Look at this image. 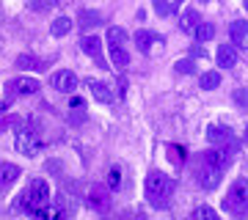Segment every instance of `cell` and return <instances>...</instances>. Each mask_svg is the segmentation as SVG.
Segmentation results:
<instances>
[{"mask_svg":"<svg viewBox=\"0 0 248 220\" xmlns=\"http://www.w3.org/2000/svg\"><path fill=\"white\" fill-rule=\"evenodd\" d=\"M174 190H177V182L171 176L160 174V171H152L146 176V198H149L152 206H157V209L160 206H169Z\"/></svg>","mask_w":248,"mask_h":220,"instance_id":"6da1fadb","label":"cell"},{"mask_svg":"<svg viewBox=\"0 0 248 220\" xmlns=\"http://www.w3.org/2000/svg\"><path fill=\"white\" fill-rule=\"evenodd\" d=\"M45 204H50V185L45 179H31L28 187L22 190V195H19L17 209L28 212V215H36V209H42Z\"/></svg>","mask_w":248,"mask_h":220,"instance_id":"7a4b0ae2","label":"cell"},{"mask_svg":"<svg viewBox=\"0 0 248 220\" xmlns=\"http://www.w3.org/2000/svg\"><path fill=\"white\" fill-rule=\"evenodd\" d=\"M223 209L229 212V215H234V218L248 215V182L246 179H237L229 187V193L223 198Z\"/></svg>","mask_w":248,"mask_h":220,"instance_id":"3957f363","label":"cell"},{"mask_svg":"<svg viewBox=\"0 0 248 220\" xmlns=\"http://www.w3.org/2000/svg\"><path fill=\"white\" fill-rule=\"evenodd\" d=\"M17 151L19 154H28V157H33V154H39V149H42V141H39V135H36L33 130H28V127H22V130L17 132Z\"/></svg>","mask_w":248,"mask_h":220,"instance_id":"277c9868","label":"cell"},{"mask_svg":"<svg viewBox=\"0 0 248 220\" xmlns=\"http://www.w3.org/2000/svg\"><path fill=\"white\" fill-rule=\"evenodd\" d=\"M50 86H53L55 91H61V94H75L78 77H75V72H69V69H58L53 77H50Z\"/></svg>","mask_w":248,"mask_h":220,"instance_id":"5b68a950","label":"cell"},{"mask_svg":"<svg viewBox=\"0 0 248 220\" xmlns=\"http://www.w3.org/2000/svg\"><path fill=\"white\" fill-rule=\"evenodd\" d=\"M80 50L89 55V58H94L99 69H108L105 58H102V42H99L97 36H83V39H80Z\"/></svg>","mask_w":248,"mask_h":220,"instance_id":"8992f818","label":"cell"},{"mask_svg":"<svg viewBox=\"0 0 248 220\" xmlns=\"http://www.w3.org/2000/svg\"><path fill=\"white\" fill-rule=\"evenodd\" d=\"M221 168L210 165V162H204L202 160V168H199V185L204 187V190H215V187L221 185Z\"/></svg>","mask_w":248,"mask_h":220,"instance_id":"52a82bcc","label":"cell"},{"mask_svg":"<svg viewBox=\"0 0 248 220\" xmlns=\"http://www.w3.org/2000/svg\"><path fill=\"white\" fill-rule=\"evenodd\" d=\"M9 91L14 97H28V94H36L39 91V80L33 77H14L9 83Z\"/></svg>","mask_w":248,"mask_h":220,"instance_id":"ba28073f","label":"cell"},{"mask_svg":"<svg viewBox=\"0 0 248 220\" xmlns=\"http://www.w3.org/2000/svg\"><path fill=\"white\" fill-rule=\"evenodd\" d=\"M229 36H232V44H234L237 50H248V22L234 19L229 25Z\"/></svg>","mask_w":248,"mask_h":220,"instance_id":"9c48e42d","label":"cell"},{"mask_svg":"<svg viewBox=\"0 0 248 220\" xmlns=\"http://www.w3.org/2000/svg\"><path fill=\"white\" fill-rule=\"evenodd\" d=\"M86 88H89V94L97 99V102H105V105L108 102H113V91H110V86L102 83V80H89Z\"/></svg>","mask_w":248,"mask_h":220,"instance_id":"30bf717a","label":"cell"},{"mask_svg":"<svg viewBox=\"0 0 248 220\" xmlns=\"http://www.w3.org/2000/svg\"><path fill=\"white\" fill-rule=\"evenodd\" d=\"M89 204L94 206V209H99V212H108L110 209V195H108V190L105 187H91L89 190Z\"/></svg>","mask_w":248,"mask_h":220,"instance_id":"8fae6325","label":"cell"},{"mask_svg":"<svg viewBox=\"0 0 248 220\" xmlns=\"http://www.w3.org/2000/svg\"><path fill=\"white\" fill-rule=\"evenodd\" d=\"M135 44L143 55H152V44H163V36L157 33H149V30H138L135 33Z\"/></svg>","mask_w":248,"mask_h":220,"instance_id":"7c38bea8","label":"cell"},{"mask_svg":"<svg viewBox=\"0 0 248 220\" xmlns=\"http://www.w3.org/2000/svg\"><path fill=\"white\" fill-rule=\"evenodd\" d=\"M234 63H237V47H234V44H221V47H218V66L232 69Z\"/></svg>","mask_w":248,"mask_h":220,"instance_id":"4fadbf2b","label":"cell"},{"mask_svg":"<svg viewBox=\"0 0 248 220\" xmlns=\"http://www.w3.org/2000/svg\"><path fill=\"white\" fill-rule=\"evenodd\" d=\"M204 162H210V165H215V168H226L229 165V160H232V154L226 149H210V151H204Z\"/></svg>","mask_w":248,"mask_h":220,"instance_id":"5bb4252c","label":"cell"},{"mask_svg":"<svg viewBox=\"0 0 248 220\" xmlns=\"http://www.w3.org/2000/svg\"><path fill=\"white\" fill-rule=\"evenodd\" d=\"M207 138H210V143H218V146L234 143V135H232L229 127H210V130H207Z\"/></svg>","mask_w":248,"mask_h":220,"instance_id":"9a60e30c","label":"cell"},{"mask_svg":"<svg viewBox=\"0 0 248 220\" xmlns=\"http://www.w3.org/2000/svg\"><path fill=\"white\" fill-rule=\"evenodd\" d=\"M110 63H113L116 72H124L127 66H130V55H127V50L119 47V44H110Z\"/></svg>","mask_w":248,"mask_h":220,"instance_id":"2e32d148","label":"cell"},{"mask_svg":"<svg viewBox=\"0 0 248 220\" xmlns=\"http://www.w3.org/2000/svg\"><path fill=\"white\" fill-rule=\"evenodd\" d=\"M17 176H19V168L14 165V162H0V187L11 185Z\"/></svg>","mask_w":248,"mask_h":220,"instance_id":"e0dca14e","label":"cell"},{"mask_svg":"<svg viewBox=\"0 0 248 220\" xmlns=\"http://www.w3.org/2000/svg\"><path fill=\"white\" fill-rule=\"evenodd\" d=\"M152 9L157 11L160 17H171V14L179 9V0H174V3H171V0H152Z\"/></svg>","mask_w":248,"mask_h":220,"instance_id":"ac0fdd59","label":"cell"},{"mask_svg":"<svg viewBox=\"0 0 248 220\" xmlns=\"http://www.w3.org/2000/svg\"><path fill=\"white\" fill-rule=\"evenodd\" d=\"M199 86L204 91H213V88L221 86V72H204L202 77H199Z\"/></svg>","mask_w":248,"mask_h":220,"instance_id":"d6986e66","label":"cell"},{"mask_svg":"<svg viewBox=\"0 0 248 220\" xmlns=\"http://www.w3.org/2000/svg\"><path fill=\"white\" fill-rule=\"evenodd\" d=\"M199 22H202V19H199V14H196L193 9H187V11H182V22H179V28H182V30H187V33H193Z\"/></svg>","mask_w":248,"mask_h":220,"instance_id":"ffe728a7","label":"cell"},{"mask_svg":"<svg viewBox=\"0 0 248 220\" xmlns=\"http://www.w3.org/2000/svg\"><path fill=\"white\" fill-rule=\"evenodd\" d=\"M50 30H53V36H66L72 30V19L69 17H55Z\"/></svg>","mask_w":248,"mask_h":220,"instance_id":"44dd1931","label":"cell"},{"mask_svg":"<svg viewBox=\"0 0 248 220\" xmlns=\"http://www.w3.org/2000/svg\"><path fill=\"white\" fill-rule=\"evenodd\" d=\"M99 14L97 11H80V28H86V30H91V28L99 25Z\"/></svg>","mask_w":248,"mask_h":220,"instance_id":"7402d4cb","label":"cell"},{"mask_svg":"<svg viewBox=\"0 0 248 220\" xmlns=\"http://www.w3.org/2000/svg\"><path fill=\"white\" fill-rule=\"evenodd\" d=\"M193 36L199 39V42H210V39L215 36V28L210 25V22H199V25H196V30H193Z\"/></svg>","mask_w":248,"mask_h":220,"instance_id":"603a6c76","label":"cell"},{"mask_svg":"<svg viewBox=\"0 0 248 220\" xmlns=\"http://www.w3.org/2000/svg\"><path fill=\"white\" fill-rule=\"evenodd\" d=\"M108 44L124 47V44H127V30H124V28H110V30H108Z\"/></svg>","mask_w":248,"mask_h":220,"instance_id":"cb8c5ba5","label":"cell"},{"mask_svg":"<svg viewBox=\"0 0 248 220\" xmlns=\"http://www.w3.org/2000/svg\"><path fill=\"white\" fill-rule=\"evenodd\" d=\"M17 66H19V69H42L45 63L39 61V58H33V55H19V58H17Z\"/></svg>","mask_w":248,"mask_h":220,"instance_id":"d4e9b609","label":"cell"},{"mask_svg":"<svg viewBox=\"0 0 248 220\" xmlns=\"http://www.w3.org/2000/svg\"><path fill=\"white\" fill-rule=\"evenodd\" d=\"M36 218H45V220L61 218V209H55V206H50V204H45L42 209H36Z\"/></svg>","mask_w":248,"mask_h":220,"instance_id":"484cf974","label":"cell"},{"mask_svg":"<svg viewBox=\"0 0 248 220\" xmlns=\"http://www.w3.org/2000/svg\"><path fill=\"white\" fill-rule=\"evenodd\" d=\"M108 185H110V190H119V187H122V171L116 165L108 171Z\"/></svg>","mask_w":248,"mask_h":220,"instance_id":"4316f807","label":"cell"},{"mask_svg":"<svg viewBox=\"0 0 248 220\" xmlns=\"http://www.w3.org/2000/svg\"><path fill=\"white\" fill-rule=\"evenodd\" d=\"M193 218H196V220H202V218L215 220V218H218V212H215V209H210V206H199V209H193Z\"/></svg>","mask_w":248,"mask_h":220,"instance_id":"83f0119b","label":"cell"},{"mask_svg":"<svg viewBox=\"0 0 248 220\" xmlns=\"http://www.w3.org/2000/svg\"><path fill=\"white\" fill-rule=\"evenodd\" d=\"M174 69H177L179 74H190V72H193V61H190V58H179V61L174 63Z\"/></svg>","mask_w":248,"mask_h":220,"instance_id":"f1b7e54d","label":"cell"},{"mask_svg":"<svg viewBox=\"0 0 248 220\" xmlns=\"http://www.w3.org/2000/svg\"><path fill=\"white\" fill-rule=\"evenodd\" d=\"M169 149H171V151H174V162H182V160H185V149L179 151V149H177V146H169Z\"/></svg>","mask_w":248,"mask_h":220,"instance_id":"f546056e","label":"cell"},{"mask_svg":"<svg viewBox=\"0 0 248 220\" xmlns=\"http://www.w3.org/2000/svg\"><path fill=\"white\" fill-rule=\"evenodd\" d=\"M190 55H193V58H207V53H204L202 47H193V50H190Z\"/></svg>","mask_w":248,"mask_h":220,"instance_id":"4dcf8cb0","label":"cell"},{"mask_svg":"<svg viewBox=\"0 0 248 220\" xmlns=\"http://www.w3.org/2000/svg\"><path fill=\"white\" fill-rule=\"evenodd\" d=\"M234 97H237V102H248V91H237Z\"/></svg>","mask_w":248,"mask_h":220,"instance_id":"1f68e13d","label":"cell"},{"mask_svg":"<svg viewBox=\"0 0 248 220\" xmlns=\"http://www.w3.org/2000/svg\"><path fill=\"white\" fill-rule=\"evenodd\" d=\"M69 107H83V99H80V97H72Z\"/></svg>","mask_w":248,"mask_h":220,"instance_id":"d6a6232c","label":"cell"},{"mask_svg":"<svg viewBox=\"0 0 248 220\" xmlns=\"http://www.w3.org/2000/svg\"><path fill=\"white\" fill-rule=\"evenodd\" d=\"M246 141H248V127H246Z\"/></svg>","mask_w":248,"mask_h":220,"instance_id":"836d02e7","label":"cell"},{"mask_svg":"<svg viewBox=\"0 0 248 220\" xmlns=\"http://www.w3.org/2000/svg\"><path fill=\"white\" fill-rule=\"evenodd\" d=\"M246 11H248V0H246Z\"/></svg>","mask_w":248,"mask_h":220,"instance_id":"e575fe53","label":"cell"},{"mask_svg":"<svg viewBox=\"0 0 248 220\" xmlns=\"http://www.w3.org/2000/svg\"><path fill=\"white\" fill-rule=\"evenodd\" d=\"M204 3H207V0H204Z\"/></svg>","mask_w":248,"mask_h":220,"instance_id":"d590c367","label":"cell"}]
</instances>
